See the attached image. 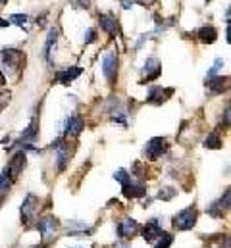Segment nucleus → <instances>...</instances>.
<instances>
[{"label": "nucleus", "instance_id": "1", "mask_svg": "<svg viewBox=\"0 0 231 248\" xmlns=\"http://www.w3.org/2000/svg\"><path fill=\"white\" fill-rule=\"evenodd\" d=\"M197 217H198L197 208H195V206H189V208H183L181 212H177V214L173 216L172 223L177 231H189V229L195 227Z\"/></svg>", "mask_w": 231, "mask_h": 248}, {"label": "nucleus", "instance_id": "2", "mask_svg": "<svg viewBox=\"0 0 231 248\" xmlns=\"http://www.w3.org/2000/svg\"><path fill=\"white\" fill-rule=\"evenodd\" d=\"M37 206H39V200H37L33 194H27V198L23 200V204H21V208H19L21 223H23V225H31V223L37 219Z\"/></svg>", "mask_w": 231, "mask_h": 248}, {"label": "nucleus", "instance_id": "3", "mask_svg": "<svg viewBox=\"0 0 231 248\" xmlns=\"http://www.w3.org/2000/svg\"><path fill=\"white\" fill-rule=\"evenodd\" d=\"M37 229H39L41 239H43L45 243L52 241L58 233L56 217H54V216H45V217H41V219H39V223H37Z\"/></svg>", "mask_w": 231, "mask_h": 248}, {"label": "nucleus", "instance_id": "4", "mask_svg": "<svg viewBox=\"0 0 231 248\" xmlns=\"http://www.w3.org/2000/svg\"><path fill=\"white\" fill-rule=\"evenodd\" d=\"M143 152H145V156H147L148 160H158V158L164 156V152H166V139H164V137H154V139H150V140L145 144Z\"/></svg>", "mask_w": 231, "mask_h": 248}, {"label": "nucleus", "instance_id": "5", "mask_svg": "<svg viewBox=\"0 0 231 248\" xmlns=\"http://www.w3.org/2000/svg\"><path fill=\"white\" fill-rule=\"evenodd\" d=\"M160 73H162V62H160L158 58H148V60L145 62V65H143V69H141V75H143L141 83L154 81V79L160 77Z\"/></svg>", "mask_w": 231, "mask_h": 248}, {"label": "nucleus", "instance_id": "6", "mask_svg": "<svg viewBox=\"0 0 231 248\" xmlns=\"http://www.w3.org/2000/svg\"><path fill=\"white\" fill-rule=\"evenodd\" d=\"M25 60V54L21 52V50H17V48H4L2 50V63L10 69V71H16L21 62Z\"/></svg>", "mask_w": 231, "mask_h": 248}, {"label": "nucleus", "instance_id": "7", "mask_svg": "<svg viewBox=\"0 0 231 248\" xmlns=\"http://www.w3.org/2000/svg\"><path fill=\"white\" fill-rule=\"evenodd\" d=\"M52 148H54V154H56L58 171H64V170L67 168V164H69V158H71L69 146H67L62 139H58L56 142H52Z\"/></svg>", "mask_w": 231, "mask_h": 248}, {"label": "nucleus", "instance_id": "8", "mask_svg": "<svg viewBox=\"0 0 231 248\" xmlns=\"http://www.w3.org/2000/svg\"><path fill=\"white\" fill-rule=\"evenodd\" d=\"M121 192L125 198H141L147 192V185L143 181H133L131 177L121 185Z\"/></svg>", "mask_w": 231, "mask_h": 248}, {"label": "nucleus", "instance_id": "9", "mask_svg": "<svg viewBox=\"0 0 231 248\" xmlns=\"http://www.w3.org/2000/svg\"><path fill=\"white\" fill-rule=\"evenodd\" d=\"M173 94V89H162V87H152L147 94V102L152 106H162Z\"/></svg>", "mask_w": 231, "mask_h": 248}, {"label": "nucleus", "instance_id": "10", "mask_svg": "<svg viewBox=\"0 0 231 248\" xmlns=\"http://www.w3.org/2000/svg\"><path fill=\"white\" fill-rule=\"evenodd\" d=\"M102 73L110 83L116 81V75H117V54L116 52L104 54V58H102Z\"/></svg>", "mask_w": 231, "mask_h": 248}, {"label": "nucleus", "instance_id": "11", "mask_svg": "<svg viewBox=\"0 0 231 248\" xmlns=\"http://www.w3.org/2000/svg\"><path fill=\"white\" fill-rule=\"evenodd\" d=\"M166 231L162 229V225H160V219H150L147 225H145V229H143V239L147 241V243H154L160 235H164Z\"/></svg>", "mask_w": 231, "mask_h": 248}, {"label": "nucleus", "instance_id": "12", "mask_svg": "<svg viewBox=\"0 0 231 248\" xmlns=\"http://www.w3.org/2000/svg\"><path fill=\"white\" fill-rule=\"evenodd\" d=\"M99 23H100V29L106 31L108 35H119V23L112 14H100Z\"/></svg>", "mask_w": 231, "mask_h": 248}, {"label": "nucleus", "instance_id": "13", "mask_svg": "<svg viewBox=\"0 0 231 248\" xmlns=\"http://www.w3.org/2000/svg\"><path fill=\"white\" fill-rule=\"evenodd\" d=\"M206 85H208V89H210L212 94H222L224 91H228V87H230V79L224 77V75L208 77V79H206Z\"/></svg>", "mask_w": 231, "mask_h": 248}, {"label": "nucleus", "instance_id": "14", "mask_svg": "<svg viewBox=\"0 0 231 248\" xmlns=\"http://www.w3.org/2000/svg\"><path fill=\"white\" fill-rule=\"evenodd\" d=\"M23 168H25V152L19 150V152H16V156L10 160V166H8L6 170H8V173L12 175V179H16V177L21 173Z\"/></svg>", "mask_w": 231, "mask_h": 248}, {"label": "nucleus", "instance_id": "15", "mask_svg": "<svg viewBox=\"0 0 231 248\" xmlns=\"http://www.w3.org/2000/svg\"><path fill=\"white\" fill-rule=\"evenodd\" d=\"M85 129V122L81 116H71L66 124V135L71 137V139H77L81 135V131Z\"/></svg>", "mask_w": 231, "mask_h": 248}, {"label": "nucleus", "instance_id": "16", "mask_svg": "<svg viewBox=\"0 0 231 248\" xmlns=\"http://www.w3.org/2000/svg\"><path fill=\"white\" fill-rule=\"evenodd\" d=\"M64 233L66 235H91L93 233V227L91 225H85V223H81V221H67L66 225H64Z\"/></svg>", "mask_w": 231, "mask_h": 248}, {"label": "nucleus", "instance_id": "17", "mask_svg": "<svg viewBox=\"0 0 231 248\" xmlns=\"http://www.w3.org/2000/svg\"><path fill=\"white\" fill-rule=\"evenodd\" d=\"M137 223L131 219V217H125L121 223H119V227H117V235L121 237V239H131V237H135L137 235Z\"/></svg>", "mask_w": 231, "mask_h": 248}, {"label": "nucleus", "instance_id": "18", "mask_svg": "<svg viewBox=\"0 0 231 248\" xmlns=\"http://www.w3.org/2000/svg\"><path fill=\"white\" fill-rule=\"evenodd\" d=\"M83 73V69L81 67H67V69H64V71H60L56 75V83H62V85H69V83H73L79 75Z\"/></svg>", "mask_w": 231, "mask_h": 248}, {"label": "nucleus", "instance_id": "19", "mask_svg": "<svg viewBox=\"0 0 231 248\" xmlns=\"http://www.w3.org/2000/svg\"><path fill=\"white\" fill-rule=\"evenodd\" d=\"M56 41H58V29L56 27H52V29L49 31V37H47V43H45V58H47L49 65L54 63L52 50H54V46H56Z\"/></svg>", "mask_w": 231, "mask_h": 248}, {"label": "nucleus", "instance_id": "20", "mask_svg": "<svg viewBox=\"0 0 231 248\" xmlns=\"http://www.w3.org/2000/svg\"><path fill=\"white\" fill-rule=\"evenodd\" d=\"M198 39H200V43H204V45H212V43H216V39H218V31H216V27H212V25H204V27H200V29H198Z\"/></svg>", "mask_w": 231, "mask_h": 248}, {"label": "nucleus", "instance_id": "21", "mask_svg": "<svg viewBox=\"0 0 231 248\" xmlns=\"http://www.w3.org/2000/svg\"><path fill=\"white\" fill-rule=\"evenodd\" d=\"M204 146L210 148V150H220V148L224 146V142H222V139H220L218 133H210V135L206 137V140H204Z\"/></svg>", "mask_w": 231, "mask_h": 248}, {"label": "nucleus", "instance_id": "22", "mask_svg": "<svg viewBox=\"0 0 231 248\" xmlns=\"http://www.w3.org/2000/svg\"><path fill=\"white\" fill-rule=\"evenodd\" d=\"M12 181H14L12 175L8 173V170H4V171L0 173V194H2V196L12 188Z\"/></svg>", "mask_w": 231, "mask_h": 248}, {"label": "nucleus", "instance_id": "23", "mask_svg": "<svg viewBox=\"0 0 231 248\" xmlns=\"http://www.w3.org/2000/svg\"><path fill=\"white\" fill-rule=\"evenodd\" d=\"M172 243H173V235L164 233V235H160V237L154 241V248H170Z\"/></svg>", "mask_w": 231, "mask_h": 248}, {"label": "nucleus", "instance_id": "24", "mask_svg": "<svg viewBox=\"0 0 231 248\" xmlns=\"http://www.w3.org/2000/svg\"><path fill=\"white\" fill-rule=\"evenodd\" d=\"M10 23H14V25L25 29V25H27V16H25V14H12V16H10Z\"/></svg>", "mask_w": 231, "mask_h": 248}, {"label": "nucleus", "instance_id": "25", "mask_svg": "<svg viewBox=\"0 0 231 248\" xmlns=\"http://www.w3.org/2000/svg\"><path fill=\"white\" fill-rule=\"evenodd\" d=\"M216 204H218V208H220L222 212H228V210H230V188L224 192V196H222L220 200H216Z\"/></svg>", "mask_w": 231, "mask_h": 248}, {"label": "nucleus", "instance_id": "26", "mask_svg": "<svg viewBox=\"0 0 231 248\" xmlns=\"http://www.w3.org/2000/svg\"><path fill=\"white\" fill-rule=\"evenodd\" d=\"M220 67H224V60H222V58H218L216 62L212 63V67H210L208 73H206V79H208V77H214V75L220 71Z\"/></svg>", "mask_w": 231, "mask_h": 248}, {"label": "nucleus", "instance_id": "27", "mask_svg": "<svg viewBox=\"0 0 231 248\" xmlns=\"http://www.w3.org/2000/svg\"><path fill=\"white\" fill-rule=\"evenodd\" d=\"M175 188L173 186H166V188H162L160 190V194H158V198H162V200H170V198H173L175 196Z\"/></svg>", "mask_w": 231, "mask_h": 248}, {"label": "nucleus", "instance_id": "28", "mask_svg": "<svg viewBox=\"0 0 231 248\" xmlns=\"http://www.w3.org/2000/svg\"><path fill=\"white\" fill-rule=\"evenodd\" d=\"M129 177H131V175H129V171H127V170H117V171L114 173V179H116V181H119L121 185H123V183L129 179Z\"/></svg>", "mask_w": 231, "mask_h": 248}, {"label": "nucleus", "instance_id": "29", "mask_svg": "<svg viewBox=\"0 0 231 248\" xmlns=\"http://www.w3.org/2000/svg\"><path fill=\"white\" fill-rule=\"evenodd\" d=\"M71 4H73V8H79V10H89L91 8V0H71Z\"/></svg>", "mask_w": 231, "mask_h": 248}, {"label": "nucleus", "instance_id": "30", "mask_svg": "<svg viewBox=\"0 0 231 248\" xmlns=\"http://www.w3.org/2000/svg\"><path fill=\"white\" fill-rule=\"evenodd\" d=\"M95 39H97V31H95V29H87V35H85V45H91Z\"/></svg>", "mask_w": 231, "mask_h": 248}, {"label": "nucleus", "instance_id": "31", "mask_svg": "<svg viewBox=\"0 0 231 248\" xmlns=\"http://www.w3.org/2000/svg\"><path fill=\"white\" fill-rule=\"evenodd\" d=\"M222 127H230V108H226L224 118H222Z\"/></svg>", "mask_w": 231, "mask_h": 248}, {"label": "nucleus", "instance_id": "32", "mask_svg": "<svg viewBox=\"0 0 231 248\" xmlns=\"http://www.w3.org/2000/svg\"><path fill=\"white\" fill-rule=\"evenodd\" d=\"M10 100V94H0V108Z\"/></svg>", "mask_w": 231, "mask_h": 248}, {"label": "nucleus", "instance_id": "33", "mask_svg": "<svg viewBox=\"0 0 231 248\" xmlns=\"http://www.w3.org/2000/svg\"><path fill=\"white\" fill-rule=\"evenodd\" d=\"M137 2H139V4H143V6H152L156 0H137Z\"/></svg>", "mask_w": 231, "mask_h": 248}, {"label": "nucleus", "instance_id": "34", "mask_svg": "<svg viewBox=\"0 0 231 248\" xmlns=\"http://www.w3.org/2000/svg\"><path fill=\"white\" fill-rule=\"evenodd\" d=\"M6 85V77H4V73L0 71V87H4Z\"/></svg>", "mask_w": 231, "mask_h": 248}, {"label": "nucleus", "instance_id": "35", "mask_svg": "<svg viewBox=\"0 0 231 248\" xmlns=\"http://www.w3.org/2000/svg\"><path fill=\"white\" fill-rule=\"evenodd\" d=\"M8 23H10V21H8V19H2V17H0V27H6V25H8Z\"/></svg>", "mask_w": 231, "mask_h": 248}, {"label": "nucleus", "instance_id": "36", "mask_svg": "<svg viewBox=\"0 0 231 248\" xmlns=\"http://www.w3.org/2000/svg\"><path fill=\"white\" fill-rule=\"evenodd\" d=\"M6 2H8V0H0V6H4V4H6Z\"/></svg>", "mask_w": 231, "mask_h": 248}, {"label": "nucleus", "instance_id": "37", "mask_svg": "<svg viewBox=\"0 0 231 248\" xmlns=\"http://www.w3.org/2000/svg\"><path fill=\"white\" fill-rule=\"evenodd\" d=\"M206 2H210V0H206Z\"/></svg>", "mask_w": 231, "mask_h": 248}]
</instances>
